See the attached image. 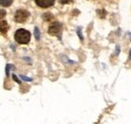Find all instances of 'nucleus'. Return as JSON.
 <instances>
[{
    "mask_svg": "<svg viewBox=\"0 0 131 124\" xmlns=\"http://www.w3.org/2000/svg\"><path fill=\"white\" fill-rule=\"evenodd\" d=\"M12 78H13V80H14L15 82H17V83H18V84H21V82H20V81L18 80V78L16 77V76H15V75H12Z\"/></svg>",
    "mask_w": 131,
    "mask_h": 124,
    "instance_id": "4468645a",
    "label": "nucleus"
},
{
    "mask_svg": "<svg viewBox=\"0 0 131 124\" xmlns=\"http://www.w3.org/2000/svg\"><path fill=\"white\" fill-rule=\"evenodd\" d=\"M35 3L43 8H47L51 7L52 5L54 4V0H35Z\"/></svg>",
    "mask_w": 131,
    "mask_h": 124,
    "instance_id": "20e7f679",
    "label": "nucleus"
},
{
    "mask_svg": "<svg viewBox=\"0 0 131 124\" xmlns=\"http://www.w3.org/2000/svg\"><path fill=\"white\" fill-rule=\"evenodd\" d=\"M44 20H51V19H53V16H52V13L47 12V13H45V14H44Z\"/></svg>",
    "mask_w": 131,
    "mask_h": 124,
    "instance_id": "0eeeda50",
    "label": "nucleus"
},
{
    "mask_svg": "<svg viewBox=\"0 0 131 124\" xmlns=\"http://www.w3.org/2000/svg\"><path fill=\"white\" fill-rule=\"evenodd\" d=\"M61 29V24L60 22H54L49 27V33L52 34V35H56V34L60 33Z\"/></svg>",
    "mask_w": 131,
    "mask_h": 124,
    "instance_id": "7ed1b4c3",
    "label": "nucleus"
},
{
    "mask_svg": "<svg viewBox=\"0 0 131 124\" xmlns=\"http://www.w3.org/2000/svg\"><path fill=\"white\" fill-rule=\"evenodd\" d=\"M129 61H131V50H130V52H129Z\"/></svg>",
    "mask_w": 131,
    "mask_h": 124,
    "instance_id": "2eb2a0df",
    "label": "nucleus"
},
{
    "mask_svg": "<svg viewBox=\"0 0 131 124\" xmlns=\"http://www.w3.org/2000/svg\"><path fill=\"white\" fill-rule=\"evenodd\" d=\"M28 16H29L28 11H26V10H24V9H19V10H17L16 13H15L14 19H15L16 22L20 23V22H24Z\"/></svg>",
    "mask_w": 131,
    "mask_h": 124,
    "instance_id": "f03ea898",
    "label": "nucleus"
},
{
    "mask_svg": "<svg viewBox=\"0 0 131 124\" xmlns=\"http://www.w3.org/2000/svg\"><path fill=\"white\" fill-rule=\"evenodd\" d=\"M97 12H98L99 16H100V17H102V18H104V17L106 16V12H105V10H98Z\"/></svg>",
    "mask_w": 131,
    "mask_h": 124,
    "instance_id": "9d476101",
    "label": "nucleus"
},
{
    "mask_svg": "<svg viewBox=\"0 0 131 124\" xmlns=\"http://www.w3.org/2000/svg\"><path fill=\"white\" fill-rule=\"evenodd\" d=\"M20 78H21L23 81H26V82H30L31 81V78H27V77H25V76H23V75L20 76Z\"/></svg>",
    "mask_w": 131,
    "mask_h": 124,
    "instance_id": "f8f14e48",
    "label": "nucleus"
},
{
    "mask_svg": "<svg viewBox=\"0 0 131 124\" xmlns=\"http://www.w3.org/2000/svg\"><path fill=\"white\" fill-rule=\"evenodd\" d=\"M31 37V34L28 30L20 28L18 30H16L15 34H14V39L17 41L18 44H26L29 43Z\"/></svg>",
    "mask_w": 131,
    "mask_h": 124,
    "instance_id": "f257e3e1",
    "label": "nucleus"
},
{
    "mask_svg": "<svg viewBox=\"0 0 131 124\" xmlns=\"http://www.w3.org/2000/svg\"><path fill=\"white\" fill-rule=\"evenodd\" d=\"M59 1H60V3H61V4H67V3L72 2L73 0H59Z\"/></svg>",
    "mask_w": 131,
    "mask_h": 124,
    "instance_id": "ddd939ff",
    "label": "nucleus"
},
{
    "mask_svg": "<svg viewBox=\"0 0 131 124\" xmlns=\"http://www.w3.org/2000/svg\"><path fill=\"white\" fill-rule=\"evenodd\" d=\"M7 30H8V24H7V22L4 21L3 19H1V32L4 34V33L7 32Z\"/></svg>",
    "mask_w": 131,
    "mask_h": 124,
    "instance_id": "39448f33",
    "label": "nucleus"
},
{
    "mask_svg": "<svg viewBox=\"0 0 131 124\" xmlns=\"http://www.w3.org/2000/svg\"><path fill=\"white\" fill-rule=\"evenodd\" d=\"M12 66L11 65H6V68H5V71H6V76H9V70H10V68H11Z\"/></svg>",
    "mask_w": 131,
    "mask_h": 124,
    "instance_id": "9b49d317",
    "label": "nucleus"
},
{
    "mask_svg": "<svg viewBox=\"0 0 131 124\" xmlns=\"http://www.w3.org/2000/svg\"><path fill=\"white\" fill-rule=\"evenodd\" d=\"M12 1H13V0H1V5L5 6V7H7V6L11 5Z\"/></svg>",
    "mask_w": 131,
    "mask_h": 124,
    "instance_id": "423d86ee",
    "label": "nucleus"
},
{
    "mask_svg": "<svg viewBox=\"0 0 131 124\" xmlns=\"http://www.w3.org/2000/svg\"><path fill=\"white\" fill-rule=\"evenodd\" d=\"M39 29H38V27L37 26H35L34 27V35H35V38L36 39H39L40 38V36H39Z\"/></svg>",
    "mask_w": 131,
    "mask_h": 124,
    "instance_id": "6e6552de",
    "label": "nucleus"
},
{
    "mask_svg": "<svg viewBox=\"0 0 131 124\" xmlns=\"http://www.w3.org/2000/svg\"><path fill=\"white\" fill-rule=\"evenodd\" d=\"M77 33H78L79 37L81 38V40L84 39V37H83V34H82V27H78V29H77Z\"/></svg>",
    "mask_w": 131,
    "mask_h": 124,
    "instance_id": "1a4fd4ad",
    "label": "nucleus"
}]
</instances>
